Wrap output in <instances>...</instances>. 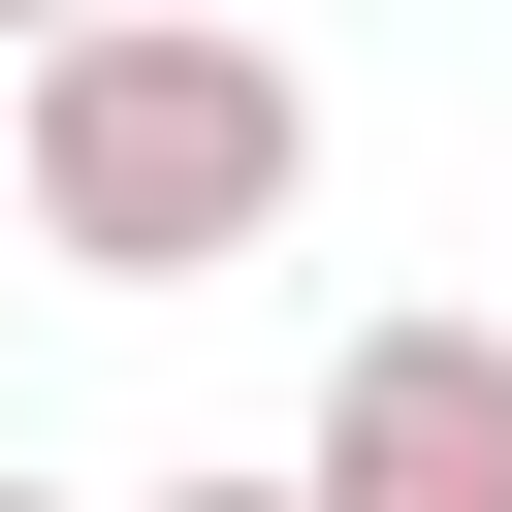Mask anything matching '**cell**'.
<instances>
[{"mask_svg": "<svg viewBox=\"0 0 512 512\" xmlns=\"http://www.w3.org/2000/svg\"><path fill=\"white\" fill-rule=\"evenodd\" d=\"M288 512H512V320H352L288 416Z\"/></svg>", "mask_w": 512, "mask_h": 512, "instance_id": "7a4b0ae2", "label": "cell"}, {"mask_svg": "<svg viewBox=\"0 0 512 512\" xmlns=\"http://www.w3.org/2000/svg\"><path fill=\"white\" fill-rule=\"evenodd\" d=\"M0 256H32V224H0Z\"/></svg>", "mask_w": 512, "mask_h": 512, "instance_id": "8992f818", "label": "cell"}, {"mask_svg": "<svg viewBox=\"0 0 512 512\" xmlns=\"http://www.w3.org/2000/svg\"><path fill=\"white\" fill-rule=\"evenodd\" d=\"M0 512H64V480H32V448H0Z\"/></svg>", "mask_w": 512, "mask_h": 512, "instance_id": "5b68a950", "label": "cell"}, {"mask_svg": "<svg viewBox=\"0 0 512 512\" xmlns=\"http://www.w3.org/2000/svg\"><path fill=\"white\" fill-rule=\"evenodd\" d=\"M32 32H64V0H0V64H32Z\"/></svg>", "mask_w": 512, "mask_h": 512, "instance_id": "277c9868", "label": "cell"}, {"mask_svg": "<svg viewBox=\"0 0 512 512\" xmlns=\"http://www.w3.org/2000/svg\"><path fill=\"white\" fill-rule=\"evenodd\" d=\"M128 512H288V448H192V480H128Z\"/></svg>", "mask_w": 512, "mask_h": 512, "instance_id": "3957f363", "label": "cell"}, {"mask_svg": "<svg viewBox=\"0 0 512 512\" xmlns=\"http://www.w3.org/2000/svg\"><path fill=\"white\" fill-rule=\"evenodd\" d=\"M0 224L64 288H224V256L320 224V64L256 0H64L0 64Z\"/></svg>", "mask_w": 512, "mask_h": 512, "instance_id": "6da1fadb", "label": "cell"}]
</instances>
